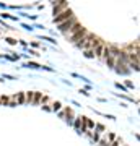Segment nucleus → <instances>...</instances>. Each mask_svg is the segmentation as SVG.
<instances>
[{
  "label": "nucleus",
  "instance_id": "obj_1",
  "mask_svg": "<svg viewBox=\"0 0 140 146\" xmlns=\"http://www.w3.org/2000/svg\"><path fill=\"white\" fill-rule=\"evenodd\" d=\"M86 34H88V31L82 26V28H78L77 31H73V33H70V34H67V36L70 37V41H72V42L78 44V42H82L83 39L86 37Z\"/></svg>",
  "mask_w": 140,
  "mask_h": 146
},
{
  "label": "nucleus",
  "instance_id": "obj_2",
  "mask_svg": "<svg viewBox=\"0 0 140 146\" xmlns=\"http://www.w3.org/2000/svg\"><path fill=\"white\" fill-rule=\"evenodd\" d=\"M75 23H78L75 16L68 18L67 21H64V23H60V25H59V31H62V33H65V34H68V33H70V29L73 28V25H75Z\"/></svg>",
  "mask_w": 140,
  "mask_h": 146
},
{
  "label": "nucleus",
  "instance_id": "obj_3",
  "mask_svg": "<svg viewBox=\"0 0 140 146\" xmlns=\"http://www.w3.org/2000/svg\"><path fill=\"white\" fill-rule=\"evenodd\" d=\"M72 10L70 8H67V10L60 11V13H57V15H54V21L57 23V25H60V23H64V21H67L68 18H72Z\"/></svg>",
  "mask_w": 140,
  "mask_h": 146
},
{
  "label": "nucleus",
  "instance_id": "obj_4",
  "mask_svg": "<svg viewBox=\"0 0 140 146\" xmlns=\"http://www.w3.org/2000/svg\"><path fill=\"white\" fill-rule=\"evenodd\" d=\"M59 115H60V117H65V120H67L68 123H72L73 119H75L73 110L70 109V107H64V109H60V110H59Z\"/></svg>",
  "mask_w": 140,
  "mask_h": 146
},
{
  "label": "nucleus",
  "instance_id": "obj_5",
  "mask_svg": "<svg viewBox=\"0 0 140 146\" xmlns=\"http://www.w3.org/2000/svg\"><path fill=\"white\" fill-rule=\"evenodd\" d=\"M94 125H96V123H94L93 120L91 119H88V117H82V133H85V131L86 130H91V128H94Z\"/></svg>",
  "mask_w": 140,
  "mask_h": 146
},
{
  "label": "nucleus",
  "instance_id": "obj_6",
  "mask_svg": "<svg viewBox=\"0 0 140 146\" xmlns=\"http://www.w3.org/2000/svg\"><path fill=\"white\" fill-rule=\"evenodd\" d=\"M26 102V98H25V93H16L13 98H10V104H23Z\"/></svg>",
  "mask_w": 140,
  "mask_h": 146
},
{
  "label": "nucleus",
  "instance_id": "obj_7",
  "mask_svg": "<svg viewBox=\"0 0 140 146\" xmlns=\"http://www.w3.org/2000/svg\"><path fill=\"white\" fill-rule=\"evenodd\" d=\"M67 8H68V5L65 3V2H59V3L54 5V15H57V13H60V11L67 10Z\"/></svg>",
  "mask_w": 140,
  "mask_h": 146
},
{
  "label": "nucleus",
  "instance_id": "obj_8",
  "mask_svg": "<svg viewBox=\"0 0 140 146\" xmlns=\"http://www.w3.org/2000/svg\"><path fill=\"white\" fill-rule=\"evenodd\" d=\"M104 47H106V42H104V44H101V46H94L93 49H91V50H93V54H94V57H101V55H103Z\"/></svg>",
  "mask_w": 140,
  "mask_h": 146
},
{
  "label": "nucleus",
  "instance_id": "obj_9",
  "mask_svg": "<svg viewBox=\"0 0 140 146\" xmlns=\"http://www.w3.org/2000/svg\"><path fill=\"white\" fill-rule=\"evenodd\" d=\"M73 125H75V128H77L78 131L82 130V117H75L73 119V122H72Z\"/></svg>",
  "mask_w": 140,
  "mask_h": 146
},
{
  "label": "nucleus",
  "instance_id": "obj_10",
  "mask_svg": "<svg viewBox=\"0 0 140 146\" xmlns=\"http://www.w3.org/2000/svg\"><path fill=\"white\" fill-rule=\"evenodd\" d=\"M42 93H33V102H41Z\"/></svg>",
  "mask_w": 140,
  "mask_h": 146
},
{
  "label": "nucleus",
  "instance_id": "obj_11",
  "mask_svg": "<svg viewBox=\"0 0 140 146\" xmlns=\"http://www.w3.org/2000/svg\"><path fill=\"white\" fill-rule=\"evenodd\" d=\"M104 60H106V63H108L109 67H114V65H116V58L113 57V55H111V57H108V58H104Z\"/></svg>",
  "mask_w": 140,
  "mask_h": 146
},
{
  "label": "nucleus",
  "instance_id": "obj_12",
  "mask_svg": "<svg viewBox=\"0 0 140 146\" xmlns=\"http://www.w3.org/2000/svg\"><path fill=\"white\" fill-rule=\"evenodd\" d=\"M52 107H51V109L52 110H60V109H62V104H60V102H52Z\"/></svg>",
  "mask_w": 140,
  "mask_h": 146
},
{
  "label": "nucleus",
  "instance_id": "obj_13",
  "mask_svg": "<svg viewBox=\"0 0 140 146\" xmlns=\"http://www.w3.org/2000/svg\"><path fill=\"white\" fill-rule=\"evenodd\" d=\"M85 57H88V58L94 57V54H93V50H91V49H90V50H85Z\"/></svg>",
  "mask_w": 140,
  "mask_h": 146
},
{
  "label": "nucleus",
  "instance_id": "obj_14",
  "mask_svg": "<svg viewBox=\"0 0 140 146\" xmlns=\"http://www.w3.org/2000/svg\"><path fill=\"white\" fill-rule=\"evenodd\" d=\"M106 136H108V140H109V141H114L116 138H117V136H116L114 133H106Z\"/></svg>",
  "mask_w": 140,
  "mask_h": 146
},
{
  "label": "nucleus",
  "instance_id": "obj_15",
  "mask_svg": "<svg viewBox=\"0 0 140 146\" xmlns=\"http://www.w3.org/2000/svg\"><path fill=\"white\" fill-rule=\"evenodd\" d=\"M94 128H96L99 133H101V131H104V127H103V125H99V123H96V125H94Z\"/></svg>",
  "mask_w": 140,
  "mask_h": 146
},
{
  "label": "nucleus",
  "instance_id": "obj_16",
  "mask_svg": "<svg viewBox=\"0 0 140 146\" xmlns=\"http://www.w3.org/2000/svg\"><path fill=\"white\" fill-rule=\"evenodd\" d=\"M28 67H33V68H38V67H39V65H38V63H28Z\"/></svg>",
  "mask_w": 140,
  "mask_h": 146
}]
</instances>
